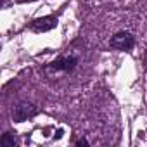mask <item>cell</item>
I'll list each match as a JSON object with an SVG mask.
<instances>
[{
  "label": "cell",
  "instance_id": "cell-7",
  "mask_svg": "<svg viewBox=\"0 0 147 147\" xmlns=\"http://www.w3.org/2000/svg\"><path fill=\"white\" fill-rule=\"evenodd\" d=\"M62 137V130H57V135H55V138H61Z\"/></svg>",
  "mask_w": 147,
  "mask_h": 147
},
{
  "label": "cell",
  "instance_id": "cell-3",
  "mask_svg": "<svg viewBox=\"0 0 147 147\" xmlns=\"http://www.w3.org/2000/svg\"><path fill=\"white\" fill-rule=\"evenodd\" d=\"M135 45V36L130 31H118L111 38V47L116 50H131Z\"/></svg>",
  "mask_w": 147,
  "mask_h": 147
},
{
  "label": "cell",
  "instance_id": "cell-4",
  "mask_svg": "<svg viewBox=\"0 0 147 147\" xmlns=\"http://www.w3.org/2000/svg\"><path fill=\"white\" fill-rule=\"evenodd\" d=\"M57 26V18L54 16H45V18H38L35 21H31L30 28L35 31V33H45V31H50Z\"/></svg>",
  "mask_w": 147,
  "mask_h": 147
},
{
  "label": "cell",
  "instance_id": "cell-1",
  "mask_svg": "<svg viewBox=\"0 0 147 147\" xmlns=\"http://www.w3.org/2000/svg\"><path fill=\"white\" fill-rule=\"evenodd\" d=\"M38 114V107L31 102H19L12 109V119L16 123H23L26 119H31L33 116Z\"/></svg>",
  "mask_w": 147,
  "mask_h": 147
},
{
  "label": "cell",
  "instance_id": "cell-6",
  "mask_svg": "<svg viewBox=\"0 0 147 147\" xmlns=\"http://www.w3.org/2000/svg\"><path fill=\"white\" fill-rule=\"evenodd\" d=\"M75 144H76L78 147H82V145H90V142H88L87 138H78V140H76Z\"/></svg>",
  "mask_w": 147,
  "mask_h": 147
},
{
  "label": "cell",
  "instance_id": "cell-2",
  "mask_svg": "<svg viewBox=\"0 0 147 147\" xmlns=\"http://www.w3.org/2000/svg\"><path fill=\"white\" fill-rule=\"evenodd\" d=\"M78 64V57L75 55H62V57H57L55 61L49 62L45 66V71L49 73H54V71H73Z\"/></svg>",
  "mask_w": 147,
  "mask_h": 147
},
{
  "label": "cell",
  "instance_id": "cell-5",
  "mask_svg": "<svg viewBox=\"0 0 147 147\" xmlns=\"http://www.w3.org/2000/svg\"><path fill=\"white\" fill-rule=\"evenodd\" d=\"M0 145L2 147H14L16 145V138L7 131V133H4L2 137H0Z\"/></svg>",
  "mask_w": 147,
  "mask_h": 147
}]
</instances>
